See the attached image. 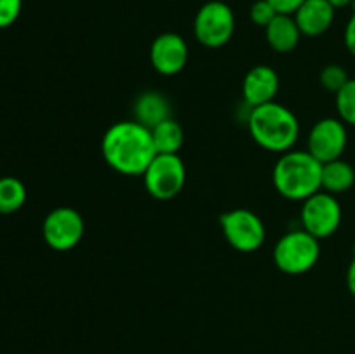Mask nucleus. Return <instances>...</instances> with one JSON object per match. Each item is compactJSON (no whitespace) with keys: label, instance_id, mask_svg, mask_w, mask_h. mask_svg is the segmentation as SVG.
<instances>
[{"label":"nucleus","instance_id":"nucleus-1","mask_svg":"<svg viewBox=\"0 0 355 354\" xmlns=\"http://www.w3.org/2000/svg\"><path fill=\"white\" fill-rule=\"evenodd\" d=\"M104 162L123 176H142L158 153L151 130L135 120L116 121L103 135Z\"/></svg>","mask_w":355,"mask_h":354},{"label":"nucleus","instance_id":"nucleus-2","mask_svg":"<svg viewBox=\"0 0 355 354\" xmlns=\"http://www.w3.org/2000/svg\"><path fill=\"white\" fill-rule=\"evenodd\" d=\"M248 130L260 148L283 155L293 149L295 142L298 141L300 124L290 108L272 101L252 108L248 117Z\"/></svg>","mask_w":355,"mask_h":354},{"label":"nucleus","instance_id":"nucleus-3","mask_svg":"<svg viewBox=\"0 0 355 354\" xmlns=\"http://www.w3.org/2000/svg\"><path fill=\"white\" fill-rule=\"evenodd\" d=\"M322 163L309 151L283 153L272 170V183L281 196L304 201L321 191Z\"/></svg>","mask_w":355,"mask_h":354},{"label":"nucleus","instance_id":"nucleus-4","mask_svg":"<svg viewBox=\"0 0 355 354\" xmlns=\"http://www.w3.org/2000/svg\"><path fill=\"white\" fill-rule=\"evenodd\" d=\"M319 255V239L305 229H293L286 233L274 246V264L286 274L307 273L318 264Z\"/></svg>","mask_w":355,"mask_h":354},{"label":"nucleus","instance_id":"nucleus-5","mask_svg":"<svg viewBox=\"0 0 355 354\" xmlns=\"http://www.w3.org/2000/svg\"><path fill=\"white\" fill-rule=\"evenodd\" d=\"M236 19L231 7L220 0H211L200 7L194 17V37L201 45L218 49L234 35Z\"/></svg>","mask_w":355,"mask_h":354},{"label":"nucleus","instance_id":"nucleus-6","mask_svg":"<svg viewBox=\"0 0 355 354\" xmlns=\"http://www.w3.org/2000/svg\"><path fill=\"white\" fill-rule=\"evenodd\" d=\"M144 187L156 200H172L186 184V165L179 155H158L142 174Z\"/></svg>","mask_w":355,"mask_h":354},{"label":"nucleus","instance_id":"nucleus-7","mask_svg":"<svg viewBox=\"0 0 355 354\" xmlns=\"http://www.w3.org/2000/svg\"><path fill=\"white\" fill-rule=\"evenodd\" d=\"M218 222L227 243L238 252H255L266 242V226L262 219L248 208L225 212L220 215Z\"/></svg>","mask_w":355,"mask_h":354},{"label":"nucleus","instance_id":"nucleus-8","mask_svg":"<svg viewBox=\"0 0 355 354\" xmlns=\"http://www.w3.org/2000/svg\"><path fill=\"white\" fill-rule=\"evenodd\" d=\"M300 219L302 229L311 233L314 238L324 239L338 231L342 224V207L335 194L321 189L304 200Z\"/></svg>","mask_w":355,"mask_h":354},{"label":"nucleus","instance_id":"nucleus-9","mask_svg":"<svg viewBox=\"0 0 355 354\" xmlns=\"http://www.w3.org/2000/svg\"><path fill=\"white\" fill-rule=\"evenodd\" d=\"M85 222L82 214L71 207H58L49 212L42 224L45 243L55 252H68L75 248L83 238Z\"/></svg>","mask_w":355,"mask_h":354},{"label":"nucleus","instance_id":"nucleus-10","mask_svg":"<svg viewBox=\"0 0 355 354\" xmlns=\"http://www.w3.org/2000/svg\"><path fill=\"white\" fill-rule=\"evenodd\" d=\"M347 141V125L340 118H322L309 132L307 151L321 163H328L342 158Z\"/></svg>","mask_w":355,"mask_h":354},{"label":"nucleus","instance_id":"nucleus-11","mask_svg":"<svg viewBox=\"0 0 355 354\" xmlns=\"http://www.w3.org/2000/svg\"><path fill=\"white\" fill-rule=\"evenodd\" d=\"M149 58H151L153 68L158 73L165 76L177 75L187 65L189 49L179 33L166 31L153 40Z\"/></svg>","mask_w":355,"mask_h":354},{"label":"nucleus","instance_id":"nucleus-12","mask_svg":"<svg viewBox=\"0 0 355 354\" xmlns=\"http://www.w3.org/2000/svg\"><path fill=\"white\" fill-rule=\"evenodd\" d=\"M279 92V75L267 65L253 66L243 80V99L250 108L272 103Z\"/></svg>","mask_w":355,"mask_h":354},{"label":"nucleus","instance_id":"nucleus-13","mask_svg":"<svg viewBox=\"0 0 355 354\" xmlns=\"http://www.w3.org/2000/svg\"><path fill=\"white\" fill-rule=\"evenodd\" d=\"M335 7L328 0H305L293 14L302 35L319 37L331 28L335 21Z\"/></svg>","mask_w":355,"mask_h":354},{"label":"nucleus","instance_id":"nucleus-14","mask_svg":"<svg viewBox=\"0 0 355 354\" xmlns=\"http://www.w3.org/2000/svg\"><path fill=\"white\" fill-rule=\"evenodd\" d=\"M134 117L135 121L151 130L158 124L172 118V106L162 92L148 90V92H142L135 101Z\"/></svg>","mask_w":355,"mask_h":354},{"label":"nucleus","instance_id":"nucleus-15","mask_svg":"<svg viewBox=\"0 0 355 354\" xmlns=\"http://www.w3.org/2000/svg\"><path fill=\"white\" fill-rule=\"evenodd\" d=\"M266 37L274 51L286 54L298 45L302 31L291 14H277L266 28Z\"/></svg>","mask_w":355,"mask_h":354},{"label":"nucleus","instance_id":"nucleus-16","mask_svg":"<svg viewBox=\"0 0 355 354\" xmlns=\"http://www.w3.org/2000/svg\"><path fill=\"white\" fill-rule=\"evenodd\" d=\"M355 183V170L345 160L338 158L333 162L322 163L321 189L331 194L347 193Z\"/></svg>","mask_w":355,"mask_h":354},{"label":"nucleus","instance_id":"nucleus-17","mask_svg":"<svg viewBox=\"0 0 355 354\" xmlns=\"http://www.w3.org/2000/svg\"><path fill=\"white\" fill-rule=\"evenodd\" d=\"M153 142H155L156 153L162 155H179V149L184 144V130L179 121L173 118L162 121L151 128Z\"/></svg>","mask_w":355,"mask_h":354},{"label":"nucleus","instance_id":"nucleus-18","mask_svg":"<svg viewBox=\"0 0 355 354\" xmlns=\"http://www.w3.org/2000/svg\"><path fill=\"white\" fill-rule=\"evenodd\" d=\"M26 201V187L17 177H0V214H14Z\"/></svg>","mask_w":355,"mask_h":354},{"label":"nucleus","instance_id":"nucleus-19","mask_svg":"<svg viewBox=\"0 0 355 354\" xmlns=\"http://www.w3.org/2000/svg\"><path fill=\"white\" fill-rule=\"evenodd\" d=\"M335 96L340 120L355 127V78H350Z\"/></svg>","mask_w":355,"mask_h":354},{"label":"nucleus","instance_id":"nucleus-20","mask_svg":"<svg viewBox=\"0 0 355 354\" xmlns=\"http://www.w3.org/2000/svg\"><path fill=\"white\" fill-rule=\"evenodd\" d=\"M319 78H321V85L333 94L338 92V90L350 80L347 69L340 65H328L321 71V76H319Z\"/></svg>","mask_w":355,"mask_h":354},{"label":"nucleus","instance_id":"nucleus-21","mask_svg":"<svg viewBox=\"0 0 355 354\" xmlns=\"http://www.w3.org/2000/svg\"><path fill=\"white\" fill-rule=\"evenodd\" d=\"M276 16H277L276 9H274L267 0H257V2L252 6V9H250V17H252V21L257 24V26L267 28L270 21H272Z\"/></svg>","mask_w":355,"mask_h":354},{"label":"nucleus","instance_id":"nucleus-22","mask_svg":"<svg viewBox=\"0 0 355 354\" xmlns=\"http://www.w3.org/2000/svg\"><path fill=\"white\" fill-rule=\"evenodd\" d=\"M21 9H23V0H0V30L16 23Z\"/></svg>","mask_w":355,"mask_h":354},{"label":"nucleus","instance_id":"nucleus-23","mask_svg":"<svg viewBox=\"0 0 355 354\" xmlns=\"http://www.w3.org/2000/svg\"><path fill=\"white\" fill-rule=\"evenodd\" d=\"M267 2L276 9L277 14H291L293 16L305 0H267Z\"/></svg>","mask_w":355,"mask_h":354},{"label":"nucleus","instance_id":"nucleus-24","mask_svg":"<svg viewBox=\"0 0 355 354\" xmlns=\"http://www.w3.org/2000/svg\"><path fill=\"white\" fill-rule=\"evenodd\" d=\"M343 38H345V45H347V49H349V52L355 58V10H354L352 16H350L349 23H347L345 35H343Z\"/></svg>","mask_w":355,"mask_h":354},{"label":"nucleus","instance_id":"nucleus-25","mask_svg":"<svg viewBox=\"0 0 355 354\" xmlns=\"http://www.w3.org/2000/svg\"><path fill=\"white\" fill-rule=\"evenodd\" d=\"M347 287H349L350 294L355 297V255L350 260L349 269H347Z\"/></svg>","mask_w":355,"mask_h":354},{"label":"nucleus","instance_id":"nucleus-26","mask_svg":"<svg viewBox=\"0 0 355 354\" xmlns=\"http://www.w3.org/2000/svg\"><path fill=\"white\" fill-rule=\"evenodd\" d=\"M328 2L331 3V6L335 7V9H342V7L350 6V3H352L354 0H328Z\"/></svg>","mask_w":355,"mask_h":354}]
</instances>
